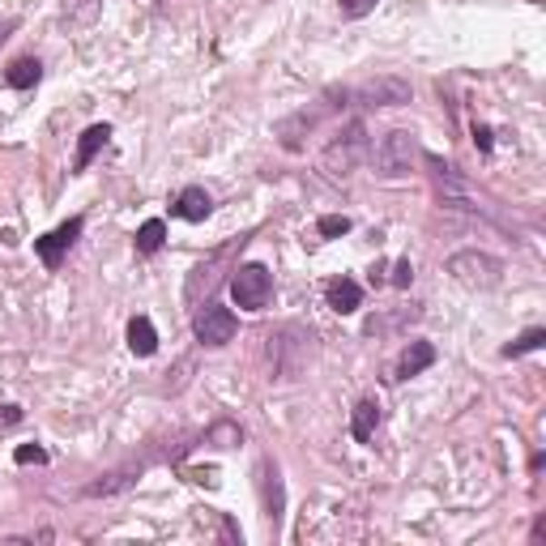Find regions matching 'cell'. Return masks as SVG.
I'll return each mask as SVG.
<instances>
[{
	"label": "cell",
	"instance_id": "obj_5",
	"mask_svg": "<svg viewBox=\"0 0 546 546\" xmlns=\"http://www.w3.org/2000/svg\"><path fill=\"white\" fill-rule=\"evenodd\" d=\"M351 98L359 103V107H406L410 98H414V85H410L406 77L384 73V77H372V82L354 85Z\"/></svg>",
	"mask_w": 546,
	"mask_h": 546
},
{
	"label": "cell",
	"instance_id": "obj_10",
	"mask_svg": "<svg viewBox=\"0 0 546 546\" xmlns=\"http://www.w3.org/2000/svg\"><path fill=\"white\" fill-rule=\"evenodd\" d=\"M440 354H435L432 342H410L406 351H402V359H397V367H392V380H410V376H422L427 367L435 363Z\"/></svg>",
	"mask_w": 546,
	"mask_h": 546
},
{
	"label": "cell",
	"instance_id": "obj_20",
	"mask_svg": "<svg viewBox=\"0 0 546 546\" xmlns=\"http://www.w3.org/2000/svg\"><path fill=\"white\" fill-rule=\"evenodd\" d=\"M542 346H546V329H525L517 342H508L504 346V359H521V354L542 351Z\"/></svg>",
	"mask_w": 546,
	"mask_h": 546
},
{
	"label": "cell",
	"instance_id": "obj_26",
	"mask_svg": "<svg viewBox=\"0 0 546 546\" xmlns=\"http://www.w3.org/2000/svg\"><path fill=\"white\" fill-rule=\"evenodd\" d=\"M474 145L482 150V154H491V145H495V141H491V128L487 124H474Z\"/></svg>",
	"mask_w": 546,
	"mask_h": 546
},
{
	"label": "cell",
	"instance_id": "obj_12",
	"mask_svg": "<svg viewBox=\"0 0 546 546\" xmlns=\"http://www.w3.org/2000/svg\"><path fill=\"white\" fill-rule=\"evenodd\" d=\"M324 299H329V308L333 312H359V303H363V286L354 278H333L329 286H324Z\"/></svg>",
	"mask_w": 546,
	"mask_h": 546
},
{
	"label": "cell",
	"instance_id": "obj_11",
	"mask_svg": "<svg viewBox=\"0 0 546 546\" xmlns=\"http://www.w3.org/2000/svg\"><path fill=\"white\" fill-rule=\"evenodd\" d=\"M213 213V196L201 188V184H188L180 196H175V218H184V223H205Z\"/></svg>",
	"mask_w": 546,
	"mask_h": 546
},
{
	"label": "cell",
	"instance_id": "obj_1",
	"mask_svg": "<svg viewBox=\"0 0 546 546\" xmlns=\"http://www.w3.org/2000/svg\"><path fill=\"white\" fill-rule=\"evenodd\" d=\"M367 150H372V141H367V124L363 120H351V124L342 128L329 145H324V171L329 175H351V171H359V163L367 158Z\"/></svg>",
	"mask_w": 546,
	"mask_h": 546
},
{
	"label": "cell",
	"instance_id": "obj_2",
	"mask_svg": "<svg viewBox=\"0 0 546 546\" xmlns=\"http://www.w3.org/2000/svg\"><path fill=\"white\" fill-rule=\"evenodd\" d=\"M449 273L462 282V286H470V291H495V286L504 282V265H500V256L478 253V248L452 253L449 256Z\"/></svg>",
	"mask_w": 546,
	"mask_h": 546
},
{
	"label": "cell",
	"instance_id": "obj_19",
	"mask_svg": "<svg viewBox=\"0 0 546 546\" xmlns=\"http://www.w3.org/2000/svg\"><path fill=\"white\" fill-rule=\"evenodd\" d=\"M133 482H137V478L124 474V470H120V474H107V478H98V482H90V487H85V500H98V495H115V491H128Z\"/></svg>",
	"mask_w": 546,
	"mask_h": 546
},
{
	"label": "cell",
	"instance_id": "obj_23",
	"mask_svg": "<svg viewBox=\"0 0 546 546\" xmlns=\"http://www.w3.org/2000/svg\"><path fill=\"white\" fill-rule=\"evenodd\" d=\"M337 5H342V17H351V22H359V17L376 9V0H337Z\"/></svg>",
	"mask_w": 546,
	"mask_h": 546
},
{
	"label": "cell",
	"instance_id": "obj_25",
	"mask_svg": "<svg viewBox=\"0 0 546 546\" xmlns=\"http://www.w3.org/2000/svg\"><path fill=\"white\" fill-rule=\"evenodd\" d=\"M17 422H22V406H0V432L17 427Z\"/></svg>",
	"mask_w": 546,
	"mask_h": 546
},
{
	"label": "cell",
	"instance_id": "obj_21",
	"mask_svg": "<svg viewBox=\"0 0 546 546\" xmlns=\"http://www.w3.org/2000/svg\"><path fill=\"white\" fill-rule=\"evenodd\" d=\"M316 231H321L324 239H337V235L351 231V218H346V213H324L321 223H316Z\"/></svg>",
	"mask_w": 546,
	"mask_h": 546
},
{
	"label": "cell",
	"instance_id": "obj_24",
	"mask_svg": "<svg viewBox=\"0 0 546 546\" xmlns=\"http://www.w3.org/2000/svg\"><path fill=\"white\" fill-rule=\"evenodd\" d=\"M392 286H397V291H406L410 282H414V265H410L406 256H402V261H392Z\"/></svg>",
	"mask_w": 546,
	"mask_h": 546
},
{
	"label": "cell",
	"instance_id": "obj_8",
	"mask_svg": "<svg viewBox=\"0 0 546 546\" xmlns=\"http://www.w3.org/2000/svg\"><path fill=\"white\" fill-rule=\"evenodd\" d=\"M329 107H346V103H316V107H303V112H294L291 120H282V124H278L282 150H291V154H294V150H303V137L321 124Z\"/></svg>",
	"mask_w": 546,
	"mask_h": 546
},
{
	"label": "cell",
	"instance_id": "obj_27",
	"mask_svg": "<svg viewBox=\"0 0 546 546\" xmlns=\"http://www.w3.org/2000/svg\"><path fill=\"white\" fill-rule=\"evenodd\" d=\"M542 538H546V517H538L533 521V542H542Z\"/></svg>",
	"mask_w": 546,
	"mask_h": 546
},
{
	"label": "cell",
	"instance_id": "obj_22",
	"mask_svg": "<svg viewBox=\"0 0 546 546\" xmlns=\"http://www.w3.org/2000/svg\"><path fill=\"white\" fill-rule=\"evenodd\" d=\"M17 465H47V449H39V444H22V449L14 452Z\"/></svg>",
	"mask_w": 546,
	"mask_h": 546
},
{
	"label": "cell",
	"instance_id": "obj_18",
	"mask_svg": "<svg viewBox=\"0 0 546 546\" xmlns=\"http://www.w3.org/2000/svg\"><path fill=\"white\" fill-rule=\"evenodd\" d=\"M163 243H167V223H163V218H150V223L137 226V239H133L137 256H154Z\"/></svg>",
	"mask_w": 546,
	"mask_h": 546
},
{
	"label": "cell",
	"instance_id": "obj_4",
	"mask_svg": "<svg viewBox=\"0 0 546 546\" xmlns=\"http://www.w3.org/2000/svg\"><path fill=\"white\" fill-rule=\"evenodd\" d=\"M231 294H235V303L243 312L269 308V299H273V273H269L265 265L248 261V265L235 269V278H231Z\"/></svg>",
	"mask_w": 546,
	"mask_h": 546
},
{
	"label": "cell",
	"instance_id": "obj_9",
	"mask_svg": "<svg viewBox=\"0 0 546 546\" xmlns=\"http://www.w3.org/2000/svg\"><path fill=\"white\" fill-rule=\"evenodd\" d=\"M256 487H261V504H265V517L278 525V521H282V508H286V491H282L278 465L269 462V457L256 465Z\"/></svg>",
	"mask_w": 546,
	"mask_h": 546
},
{
	"label": "cell",
	"instance_id": "obj_15",
	"mask_svg": "<svg viewBox=\"0 0 546 546\" xmlns=\"http://www.w3.org/2000/svg\"><path fill=\"white\" fill-rule=\"evenodd\" d=\"M107 137H112V128L107 124H90L82 133V141H77V158H73V171H85L90 163H94V154L107 145Z\"/></svg>",
	"mask_w": 546,
	"mask_h": 546
},
{
	"label": "cell",
	"instance_id": "obj_3",
	"mask_svg": "<svg viewBox=\"0 0 546 546\" xmlns=\"http://www.w3.org/2000/svg\"><path fill=\"white\" fill-rule=\"evenodd\" d=\"M414 163H419V137L414 133H406V128H392V133H384L376 145V171L384 175V180H402V175H410L414 171Z\"/></svg>",
	"mask_w": 546,
	"mask_h": 546
},
{
	"label": "cell",
	"instance_id": "obj_13",
	"mask_svg": "<svg viewBox=\"0 0 546 546\" xmlns=\"http://www.w3.org/2000/svg\"><path fill=\"white\" fill-rule=\"evenodd\" d=\"M128 351L137 354V359H150L158 351V329L150 316H133L128 321Z\"/></svg>",
	"mask_w": 546,
	"mask_h": 546
},
{
	"label": "cell",
	"instance_id": "obj_17",
	"mask_svg": "<svg viewBox=\"0 0 546 546\" xmlns=\"http://www.w3.org/2000/svg\"><path fill=\"white\" fill-rule=\"evenodd\" d=\"M43 77V65L35 56H17L9 69H5V82L14 85V90H35Z\"/></svg>",
	"mask_w": 546,
	"mask_h": 546
},
{
	"label": "cell",
	"instance_id": "obj_16",
	"mask_svg": "<svg viewBox=\"0 0 546 546\" xmlns=\"http://www.w3.org/2000/svg\"><path fill=\"white\" fill-rule=\"evenodd\" d=\"M98 14H103V0H65V9H60L65 26H73V30L94 26Z\"/></svg>",
	"mask_w": 546,
	"mask_h": 546
},
{
	"label": "cell",
	"instance_id": "obj_7",
	"mask_svg": "<svg viewBox=\"0 0 546 546\" xmlns=\"http://www.w3.org/2000/svg\"><path fill=\"white\" fill-rule=\"evenodd\" d=\"M82 218H69V223H60L56 231H47V235L35 239V253H39V261L47 269H60L65 265V253H69L73 243H77V235H82Z\"/></svg>",
	"mask_w": 546,
	"mask_h": 546
},
{
	"label": "cell",
	"instance_id": "obj_6",
	"mask_svg": "<svg viewBox=\"0 0 546 546\" xmlns=\"http://www.w3.org/2000/svg\"><path fill=\"white\" fill-rule=\"evenodd\" d=\"M239 321H235V312L223 308V303H205V308H196L193 316V333L201 346H226L231 337H235Z\"/></svg>",
	"mask_w": 546,
	"mask_h": 546
},
{
	"label": "cell",
	"instance_id": "obj_14",
	"mask_svg": "<svg viewBox=\"0 0 546 546\" xmlns=\"http://www.w3.org/2000/svg\"><path fill=\"white\" fill-rule=\"evenodd\" d=\"M376 427H380V406L372 402V397H363L351 414V435L359 440V444H372V440H376Z\"/></svg>",
	"mask_w": 546,
	"mask_h": 546
}]
</instances>
